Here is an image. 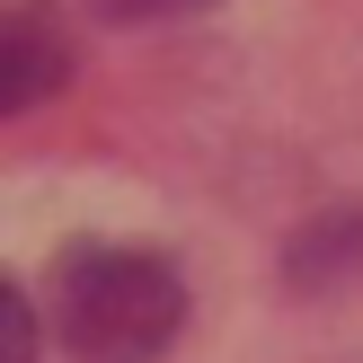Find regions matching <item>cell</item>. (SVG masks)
I'll use <instances>...</instances> for the list:
<instances>
[{
	"label": "cell",
	"mask_w": 363,
	"mask_h": 363,
	"mask_svg": "<svg viewBox=\"0 0 363 363\" xmlns=\"http://www.w3.org/2000/svg\"><path fill=\"white\" fill-rule=\"evenodd\" d=\"M45 319L71 363H160L186 328V275L142 240H71L45 266Z\"/></svg>",
	"instance_id": "cell-1"
},
{
	"label": "cell",
	"mask_w": 363,
	"mask_h": 363,
	"mask_svg": "<svg viewBox=\"0 0 363 363\" xmlns=\"http://www.w3.org/2000/svg\"><path fill=\"white\" fill-rule=\"evenodd\" d=\"M80 71V45H71V18L53 9V0H9L0 9V106L9 116H27V106H45L53 89Z\"/></svg>",
	"instance_id": "cell-2"
},
{
	"label": "cell",
	"mask_w": 363,
	"mask_h": 363,
	"mask_svg": "<svg viewBox=\"0 0 363 363\" xmlns=\"http://www.w3.org/2000/svg\"><path fill=\"white\" fill-rule=\"evenodd\" d=\"M89 18H106V27H160V18H195L213 9V0H80Z\"/></svg>",
	"instance_id": "cell-3"
},
{
	"label": "cell",
	"mask_w": 363,
	"mask_h": 363,
	"mask_svg": "<svg viewBox=\"0 0 363 363\" xmlns=\"http://www.w3.org/2000/svg\"><path fill=\"white\" fill-rule=\"evenodd\" d=\"M35 301H27V284H0V337H9V363H35Z\"/></svg>",
	"instance_id": "cell-4"
}]
</instances>
